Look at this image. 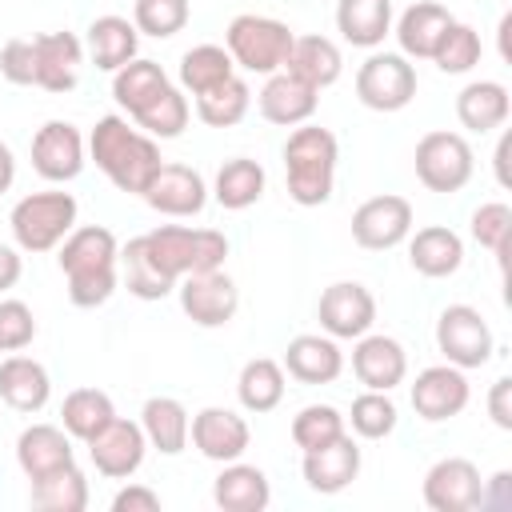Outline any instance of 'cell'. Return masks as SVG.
<instances>
[{"label":"cell","instance_id":"54","mask_svg":"<svg viewBox=\"0 0 512 512\" xmlns=\"http://www.w3.org/2000/svg\"><path fill=\"white\" fill-rule=\"evenodd\" d=\"M488 412H492V420H496L500 428H512V380H508V376H500V380L492 384V392H488Z\"/></svg>","mask_w":512,"mask_h":512},{"label":"cell","instance_id":"45","mask_svg":"<svg viewBox=\"0 0 512 512\" xmlns=\"http://www.w3.org/2000/svg\"><path fill=\"white\" fill-rule=\"evenodd\" d=\"M352 428L364 436V440H380L396 428V404L388 400V392H376L368 388L364 396L352 400Z\"/></svg>","mask_w":512,"mask_h":512},{"label":"cell","instance_id":"2","mask_svg":"<svg viewBox=\"0 0 512 512\" xmlns=\"http://www.w3.org/2000/svg\"><path fill=\"white\" fill-rule=\"evenodd\" d=\"M144 240H148L152 260H156L172 280L192 276V272H212V268H220L224 256H228V240H224V232H216V228L160 224V228H152Z\"/></svg>","mask_w":512,"mask_h":512},{"label":"cell","instance_id":"47","mask_svg":"<svg viewBox=\"0 0 512 512\" xmlns=\"http://www.w3.org/2000/svg\"><path fill=\"white\" fill-rule=\"evenodd\" d=\"M432 60L440 64V72H468V68L480 60V36H476V28H468V24L456 20V24L444 32V40L436 44Z\"/></svg>","mask_w":512,"mask_h":512},{"label":"cell","instance_id":"21","mask_svg":"<svg viewBox=\"0 0 512 512\" xmlns=\"http://www.w3.org/2000/svg\"><path fill=\"white\" fill-rule=\"evenodd\" d=\"M452 24H456V16H452L444 4H436V0H416V4L400 16L396 36H400V48H404L408 56L432 60L436 44L444 40V32H448Z\"/></svg>","mask_w":512,"mask_h":512},{"label":"cell","instance_id":"50","mask_svg":"<svg viewBox=\"0 0 512 512\" xmlns=\"http://www.w3.org/2000/svg\"><path fill=\"white\" fill-rule=\"evenodd\" d=\"M288 196L304 208L332 196V168H288Z\"/></svg>","mask_w":512,"mask_h":512},{"label":"cell","instance_id":"44","mask_svg":"<svg viewBox=\"0 0 512 512\" xmlns=\"http://www.w3.org/2000/svg\"><path fill=\"white\" fill-rule=\"evenodd\" d=\"M136 124H140L144 132H152V136H176V132L188 124V100L168 84L152 104H144V108L136 112Z\"/></svg>","mask_w":512,"mask_h":512},{"label":"cell","instance_id":"27","mask_svg":"<svg viewBox=\"0 0 512 512\" xmlns=\"http://www.w3.org/2000/svg\"><path fill=\"white\" fill-rule=\"evenodd\" d=\"M136 24H128L124 16H96L88 28V56L96 68L116 72L120 64L136 60Z\"/></svg>","mask_w":512,"mask_h":512},{"label":"cell","instance_id":"40","mask_svg":"<svg viewBox=\"0 0 512 512\" xmlns=\"http://www.w3.org/2000/svg\"><path fill=\"white\" fill-rule=\"evenodd\" d=\"M336 136L320 124H304L284 144V168H336Z\"/></svg>","mask_w":512,"mask_h":512},{"label":"cell","instance_id":"36","mask_svg":"<svg viewBox=\"0 0 512 512\" xmlns=\"http://www.w3.org/2000/svg\"><path fill=\"white\" fill-rule=\"evenodd\" d=\"M144 436L160 448V452H180L184 444H188V412H184V404L180 400H172V396H152L148 404H144Z\"/></svg>","mask_w":512,"mask_h":512},{"label":"cell","instance_id":"57","mask_svg":"<svg viewBox=\"0 0 512 512\" xmlns=\"http://www.w3.org/2000/svg\"><path fill=\"white\" fill-rule=\"evenodd\" d=\"M12 176H16V160H12L8 144H0V192L12 188Z\"/></svg>","mask_w":512,"mask_h":512},{"label":"cell","instance_id":"46","mask_svg":"<svg viewBox=\"0 0 512 512\" xmlns=\"http://www.w3.org/2000/svg\"><path fill=\"white\" fill-rule=\"evenodd\" d=\"M132 16H136V32H148L156 40L176 36L188 24V0H136Z\"/></svg>","mask_w":512,"mask_h":512},{"label":"cell","instance_id":"9","mask_svg":"<svg viewBox=\"0 0 512 512\" xmlns=\"http://www.w3.org/2000/svg\"><path fill=\"white\" fill-rule=\"evenodd\" d=\"M180 280H184V284H180V308H184L196 324L220 328V324H228V320L236 316L240 292H236V284H232L228 272L212 268V272H192V276H180Z\"/></svg>","mask_w":512,"mask_h":512},{"label":"cell","instance_id":"55","mask_svg":"<svg viewBox=\"0 0 512 512\" xmlns=\"http://www.w3.org/2000/svg\"><path fill=\"white\" fill-rule=\"evenodd\" d=\"M16 280H20V256L8 244H0V292L12 288Z\"/></svg>","mask_w":512,"mask_h":512},{"label":"cell","instance_id":"38","mask_svg":"<svg viewBox=\"0 0 512 512\" xmlns=\"http://www.w3.org/2000/svg\"><path fill=\"white\" fill-rule=\"evenodd\" d=\"M244 112H248V84L236 72L228 80L196 92V116L212 128H228V124L244 120Z\"/></svg>","mask_w":512,"mask_h":512},{"label":"cell","instance_id":"15","mask_svg":"<svg viewBox=\"0 0 512 512\" xmlns=\"http://www.w3.org/2000/svg\"><path fill=\"white\" fill-rule=\"evenodd\" d=\"M468 404V380L456 364H432L412 384V408L424 420H448Z\"/></svg>","mask_w":512,"mask_h":512},{"label":"cell","instance_id":"43","mask_svg":"<svg viewBox=\"0 0 512 512\" xmlns=\"http://www.w3.org/2000/svg\"><path fill=\"white\" fill-rule=\"evenodd\" d=\"M344 432V416L332 408V404H308L296 412L292 420V440L308 452V448H320L328 440H336Z\"/></svg>","mask_w":512,"mask_h":512},{"label":"cell","instance_id":"26","mask_svg":"<svg viewBox=\"0 0 512 512\" xmlns=\"http://www.w3.org/2000/svg\"><path fill=\"white\" fill-rule=\"evenodd\" d=\"M340 48L328 40V36H296L292 48H288V60H284V72L300 76L304 84L312 88H328L336 76H340Z\"/></svg>","mask_w":512,"mask_h":512},{"label":"cell","instance_id":"10","mask_svg":"<svg viewBox=\"0 0 512 512\" xmlns=\"http://www.w3.org/2000/svg\"><path fill=\"white\" fill-rule=\"evenodd\" d=\"M480 492H484V480H480L476 464L464 456L436 460L424 476V500L436 512H472V508H480Z\"/></svg>","mask_w":512,"mask_h":512},{"label":"cell","instance_id":"31","mask_svg":"<svg viewBox=\"0 0 512 512\" xmlns=\"http://www.w3.org/2000/svg\"><path fill=\"white\" fill-rule=\"evenodd\" d=\"M164 88H168V76H164V68H160L156 60H128V64L116 68V80H112L116 104L128 108L132 116H136L144 104H152Z\"/></svg>","mask_w":512,"mask_h":512},{"label":"cell","instance_id":"17","mask_svg":"<svg viewBox=\"0 0 512 512\" xmlns=\"http://www.w3.org/2000/svg\"><path fill=\"white\" fill-rule=\"evenodd\" d=\"M192 444L208 456V460H236L248 448V424L244 416L228 412V408H200L188 424Z\"/></svg>","mask_w":512,"mask_h":512},{"label":"cell","instance_id":"49","mask_svg":"<svg viewBox=\"0 0 512 512\" xmlns=\"http://www.w3.org/2000/svg\"><path fill=\"white\" fill-rule=\"evenodd\" d=\"M32 336H36L32 308L24 300H0V348L16 352V348L32 344Z\"/></svg>","mask_w":512,"mask_h":512},{"label":"cell","instance_id":"1","mask_svg":"<svg viewBox=\"0 0 512 512\" xmlns=\"http://www.w3.org/2000/svg\"><path fill=\"white\" fill-rule=\"evenodd\" d=\"M88 148H92V160L108 172V180L120 192H144L156 168L164 164L156 140L128 128L124 116H100L88 136Z\"/></svg>","mask_w":512,"mask_h":512},{"label":"cell","instance_id":"42","mask_svg":"<svg viewBox=\"0 0 512 512\" xmlns=\"http://www.w3.org/2000/svg\"><path fill=\"white\" fill-rule=\"evenodd\" d=\"M472 236L496 252L500 268H508V252H512V208L492 200V204H480L472 212Z\"/></svg>","mask_w":512,"mask_h":512},{"label":"cell","instance_id":"11","mask_svg":"<svg viewBox=\"0 0 512 512\" xmlns=\"http://www.w3.org/2000/svg\"><path fill=\"white\" fill-rule=\"evenodd\" d=\"M316 312H320V324L332 336L352 340V336H364L368 324L376 320V300H372V292L364 284L340 280V284H328L320 292V308Z\"/></svg>","mask_w":512,"mask_h":512},{"label":"cell","instance_id":"29","mask_svg":"<svg viewBox=\"0 0 512 512\" xmlns=\"http://www.w3.org/2000/svg\"><path fill=\"white\" fill-rule=\"evenodd\" d=\"M224 512H260L268 504V476L256 464H228L212 488Z\"/></svg>","mask_w":512,"mask_h":512},{"label":"cell","instance_id":"30","mask_svg":"<svg viewBox=\"0 0 512 512\" xmlns=\"http://www.w3.org/2000/svg\"><path fill=\"white\" fill-rule=\"evenodd\" d=\"M392 24V0H340L336 4V28L344 32L348 44L372 48L384 40Z\"/></svg>","mask_w":512,"mask_h":512},{"label":"cell","instance_id":"22","mask_svg":"<svg viewBox=\"0 0 512 512\" xmlns=\"http://www.w3.org/2000/svg\"><path fill=\"white\" fill-rule=\"evenodd\" d=\"M16 460H20L24 476L36 480V476H48V472L72 464V444L56 424H32L16 440Z\"/></svg>","mask_w":512,"mask_h":512},{"label":"cell","instance_id":"28","mask_svg":"<svg viewBox=\"0 0 512 512\" xmlns=\"http://www.w3.org/2000/svg\"><path fill=\"white\" fill-rule=\"evenodd\" d=\"M456 116L472 132H492L508 120V88L496 80H472L456 96Z\"/></svg>","mask_w":512,"mask_h":512},{"label":"cell","instance_id":"52","mask_svg":"<svg viewBox=\"0 0 512 512\" xmlns=\"http://www.w3.org/2000/svg\"><path fill=\"white\" fill-rule=\"evenodd\" d=\"M156 508H160V496L152 488H144V484L120 488L116 500H112V512H156Z\"/></svg>","mask_w":512,"mask_h":512},{"label":"cell","instance_id":"13","mask_svg":"<svg viewBox=\"0 0 512 512\" xmlns=\"http://www.w3.org/2000/svg\"><path fill=\"white\" fill-rule=\"evenodd\" d=\"M88 452H92V464L104 472V476H132L144 460V428L132 424V420H120L112 416L92 440H88Z\"/></svg>","mask_w":512,"mask_h":512},{"label":"cell","instance_id":"33","mask_svg":"<svg viewBox=\"0 0 512 512\" xmlns=\"http://www.w3.org/2000/svg\"><path fill=\"white\" fill-rule=\"evenodd\" d=\"M60 416H64V432L88 444L116 416V408H112L108 392H100V388H72L60 404Z\"/></svg>","mask_w":512,"mask_h":512},{"label":"cell","instance_id":"53","mask_svg":"<svg viewBox=\"0 0 512 512\" xmlns=\"http://www.w3.org/2000/svg\"><path fill=\"white\" fill-rule=\"evenodd\" d=\"M480 508H492V512H508L512 508V472H496L488 480V488L480 492Z\"/></svg>","mask_w":512,"mask_h":512},{"label":"cell","instance_id":"51","mask_svg":"<svg viewBox=\"0 0 512 512\" xmlns=\"http://www.w3.org/2000/svg\"><path fill=\"white\" fill-rule=\"evenodd\" d=\"M0 72L12 84H36V44L24 36H12L0 48Z\"/></svg>","mask_w":512,"mask_h":512},{"label":"cell","instance_id":"18","mask_svg":"<svg viewBox=\"0 0 512 512\" xmlns=\"http://www.w3.org/2000/svg\"><path fill=\"white\" fill-rule=\"evenodd\" d=\"M36 44V84L48 92H72L76 68H80V40L72 32H40Z\"/></svg>","mask_w":512,"mask_h":512},{"label":"cell","instance_id":"19","mask_svg":"<svg viewBox=\"0 0 512 512\" xmlns=\"http://www.w3.org/2000/svg\"><path fill=\"white\" fill-rule=\"evenodd\" d=\"M320 88L304 84L292 72H272L268 84L260 88V116L272 124H304L316 112V96Z\"/></svg>","mask_w":512,"mask_h":512},{"label":"cell","instance_id":"16","mask_svg":"<svg viewBox=\"0 0 512 512\" xmlns=\"http://www.w3.org/2000/svg\"><path fill=\"white\" fill-rule=\"evenodd\" d=\"M356 472H360V448L344 432L336 440L304 452V480L316 492H340V488H348L356 480Z\"/></svg>","mask_w":512,"mask_h":512},{"label":"cell","instance_id":"23","mask_svg":"<svg viewBox=\"0 0 512 512\" xmlns=\"http://www.w3.org/2000/svg\"><path fill=\"white\" fill-rule=\"evenodd\" d=\"M408 256H412V268H416L420 276L440 280V276H452V272L460 268V260H464V244H460V236H456L452 228H444V224H428V228H420V232L412 236Z\"/></svg>","mask_w":512,"mask_h":512},{"label":"cell","instance_id":"56","mask_svg":"<svg viewBox=\"0 0 512 512\" xmlns=\"http://www.w3.org/2000/svg\"><path fill=\"white\" fill-rule=\"evenodd\" d=\"M508 152H512V136L504 132V136H500V144H496V180H500V184H508V180H512V176H508Z\"/></svg>","mask_w":512,"mask_h":512},{"label":"cell","instance_id":"7","mask_svg":"<svg viewBox=\"0 0 512 512\" xmlns=\"http://www.w3.org/2000/svg\"><path fill=\"white\" fill-rule=\"evenodd\" d=\"M436 344L456 368H480L492 356V328L472 304H448L436 320Z\"/></svg>","mask_w":512,"mask_h":512},{"label":"cell","instance_id":"39","mask_svg":"<svg viewBox=\"0 0 512 512\" xmlns=\"http://www.w3.org/2000/svg\"><path fill=\"white\" fill-rule=\"evenodd\" d=\"M260 192H264V168L248 156H232L216 172V200L224 208H248L260 200Z\"/></svg>","mask_w":512,"mask_h":512},{"label":"cell","instance_id":"35","mask_svg":"<svg viewBox=\"0 0 512 512\" xmlns=\"http://www.w3.org/2000/svg\"><path fill=\"white\" fill-rule=\"evenodd\" d=\"M116 256H120L116 236H112L104 224H88V228L68 232V240H64V248H60V268H64V276H68V272H76V268L116 264Z\"/></svg>","mask_w":512,"mask_h":512},{"label":"cell","instance_id":"24","mask_svg":"<svg viewBox=\"0 0 512 512\" xmlns=\"http://www.w3.org/2000/svg\"><path fill=\"white\" fill-rule=\"evenodd\" d=\"M340 348L328 340V336H296V340H288V348H284V368H288V376H296V380H304V384H328V380H336L340 376Z\"/></svg>","mask_w":512,"mask_h":512},{"label":"cell","instance_id":"3","mask_svg":"<svg viewBox=\"0 0 512 512\" xmlns=\"http://www.w3.org/2000/svg\"><path fill=\"white\" fill-rule=\"evenodd\" d=\"M224 40H228L232 64H240L248 72H276V68H284L288 48H292L296 36H292V28L284 20L240 12V16H232Z\"/></svg>","mask_w":512,"mask_h":512},{"label":"cell","instance_id":"41","mask_svg":"<svg viewBox=\"0 0 512 512\" xmlns=\"http://www.w3.org/2000/svg\"><path fill=\"white\" fill-rule=\"evenodd\" d=\"M228 76H232V56L220 44H196L180 56V80H184V88H192V96Z\"/></svg>","mask_w":512,"mask_h":512},{"label":"cell","instance_id":"48","mask_svg":"<svg viewBox=\"0 0 512 512\" xmlns=\"http://www.w3.org/2000/svg\"><path fill=\"white\" fill-rule=\"evenodd\" d=\"M116 288V264H96V268H76L68 272V300L76 308H96L112 296Z\"/></svg>","mask_w":512,"mask_h":512},{"label":"cell","instance_id":"8","mask_svg":"<svg viewBox=\"0 0 512 512\" xmlns=\"http://www.w3.org/2000/svg\"><path fill=\"white\" fill-rule=\"evenodd\" d=\"M408 228H412V204L396 192L372 196L352 212V240L360 248H372V252L400 244L408 236Z\"/></svg>","mask_w":512,"mask_h":512},{"label":"cell","instance_id":"34","mask_svg":"<svg viewBox=\"0 0 512 512\" xmlns=\"http://www.w3.org/2000/svg\"><path fill=\"white\" fill-rule=\"evenodd\" d=\"M32 504L44 512H80L88 504V484L76 464H64L48 476L32 480Z\"/></svg>","mask_w":512,"mask_h":512},{"label":"cell","instance_id":"12","mask_svg":"<svg viewBox=\"0 0 512 512\" xmlns=\"http://www.w3.org/2000/svg\"><path fill=\"white\" fill-rule=\"evenodd\" d=\"M32 168L44 180H72L84 168V140L76 124L68 120H48L32 136Z\"/></svg>","mask_w":512,"mask_h":512},{"label":"cell","instance_id":"4","mask_svg":"<svg viewBox=\"0 0 512 512\" xmlns=\"http://www.w3.org/2000/svg\"><path fill=\"white\" fill-rule=\"evenodd\" d=\"M76 224V200L68 192H32L12 208V232L20 248L48 252L56 248Z\"/></svg>","mask_w":512,"mask_h":512},{"label":"cell","instance_id":"14","mask_svg":"<svg viewBox=\"0 0 512 512\" xmlns=\"http://www.w3.org/2000/svg\"><path fill=\"white\" fill-rule=\"evenodd\" d=\"M140 196L164 216H196L204 208V180L188 164H160Z\"/></svg>","mask_w":512,"mask_h":512},{"label":"cell","instance_id":"25","mask_svg":"<svg viewBox=\"0 0 512 512\" xmlns=\"http://www.w3.org/2000/svg\"><path fill=\"white\" fill-rule=\"evenodd\" d=\"M0 400L16 412H40L48 400V372L32 356H8L0 364Z\"/></svg>","mask_w":512,"mask_h":512},{"label":"cell","instance_id":"32","mask_svg":"<svg viewBox=\"0 0 512 512\" xmlns=\"http://www.w3.org/2000/svg\"><path fill=\"white\" fill-rule=\"evenodd\" d=\"M120 260H124V284H128L132 296H140V300H160V296H168V292L176 288V280L152 260L144 236L128 240L124 252H120Z\"/></svg>","mask_w":512,"mask_h":512},{"label":"cell","instance_id":"6","mask_svg":"<svg viewBox=\"0 0 512 512\" xmlns=\"http://www.w3.org/2000/svg\"><path fill=\"white\" fill-rule=\"evenodd\" d=\"M356 96L372 112H400L416 96V72L396 52H376L356 72Z\"/></svg>","mask_w":512,"mask_h":512},{"label":"cell","instance_id":"20","mask_svg":"<svg viewBox=\"0 0 512 512\" xmlns=\"http://www.w3.org/2000/svg\"><path fill=\"white\" fill-rule=\"evenodd\" d=\"M404 368H408L404 348H400L392 336H364V340L356 344V352H352V372H356V380L368 384V388H376V392L396 388V384L404 380Z\"/></svg>","mask_w":512,"mask_h":512},{"label":"cell","instance_id":"5","mask_svg":"<svg viewBox=\"0 0 512 512\" xmlns=\"http://www.w3.org/2000/svg\"><path fill=\"white\" fill-rule=\"evenodd\" d=\"M472 176V148L460 132H428L416 144V180L432 192H456Z\"/></svg>","mask_w":512,"mask_h":512},{"label":"cell","instance_id":"37","mask_svg":"<svg viewBox=\"0 0 512 512\" xmlns=\"http://www.w3.org/2000/svg\"><path fill=\"white\" fill-rule=\"evenodd\" d=\"M236 392H240V404L252 408V412H268L280 404L284 396V364L268 360V356H256L240 368V380H236Z\"/></svg>","mask_w":512,"mask_h":512}]
</instances>
